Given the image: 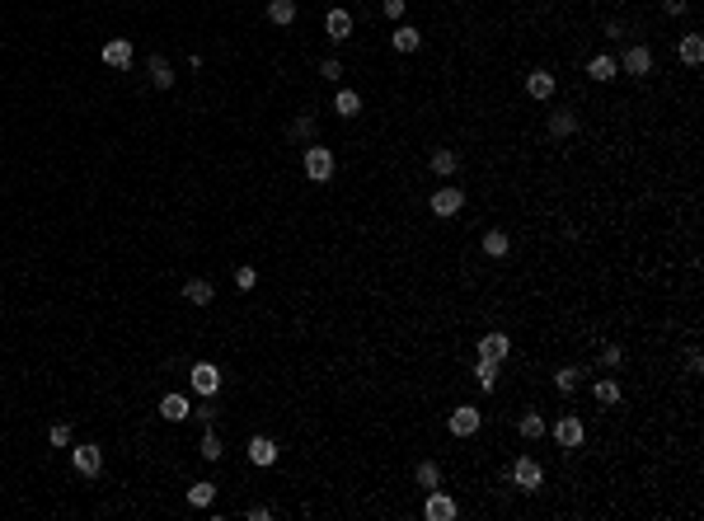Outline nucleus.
<instances>
[{
  "instance_id": "1",
  "label": "nucleus",
  "mask_w": 704,
  "mask_h": 521,
  "mask_svg": "<svg viewBox=\"0 0 704 521\" xmlns=\"http://www.w3.org/2000/svg\"><path fill=\"white\" fill-rule=\"evenodd\" d=\"M305 179H315V183L334 179V150L329 146H310L305 150Z\"/></svg>"
},
{
  "instance_id": "2",
  "label": "nucleus",
  "mask_w": 704,
  "mask_h": 521,
  "mask_svg": "<svg viewBox=\"0 0 704 521\" xmlns=\"http://www.w3.org/2000/svg\"><path fill=\"white\" fill-rule=\"evenodd\" d=\"M507 479H512L516 488H526V493H536V488L545 484V470H540V465L531 460V455H521V460H516L512 470H507Z\"/></svg>"
},
{
  "instance_id": "3",
  "label": "nucleus",
  "mask_w": 704,
  "mask_h": 521,
  "mask_svg": "<svg viewBox=\"0 0 704 521\" xmlns=\"http://www.w3.org/2000/svg\"><path fill=\"white\" fill-rule=\"evenodd\" d=\"M71 465H76V475H85V479H94L103 470V451L94 442H80L76 451H71Z\"/></svg>"
},
{
  "instance_id": "4",
  "label": "nucleus",
  "mask_w": 704,
  "mask_h": 521,
  "mask_svg": "<svg viewBox=\"0 0 704 521\" xmlns=\"http://www.w3.org/2000/svg\"><path fill=\"white\" fill-rule=\"evenodd\" d=\"M188 386L198 390V395H207V399H212L216 390H221V371H216L212 362H193V371H188Z\"/></svg>"
},
{
  "instance_id": "5",
  "label": "nucleus",
  "mask_w": 704,
  "mask_h": 521,
  "mask_svg": "<svg viewBox=\"0 0 704 521\" xmlns=\"http://www.w3.org/2000/svg\"><path fill=\"white\" fill-rule=\"evenodd\" d=\"M132 57H136L132 38H108V43H103V66H113V71H127V66H132Z\"/></svg>"
},
{
  "instance_id": "6",
  "label": "nucleus",
  "mask_w": 704,
  "mask_h": 521,
  "mask_svg": "<svg viewBox=\"0 0 704 521\" xmlns=\"http://www.w3.org/2000/svg\"><path fill=\"white\" fill-rule=\"evenodd\" d=\"M479 408L474 404H460V408H451V437H474L479 432Z\"/></svg>"
},
{
  "instance_id": "7",
  "label": "nucleus",
  "mask_w": 704,
  "mask_h": 521,
  "mask_svg": "<svg viewBox=\"0 0 704 521\" xmlns=\"http://www.w3.org/2000/svg\"><path fill=\"white\" fill-rule=\"evenodd\" d=\"M423 517H427V521H451V517H456V498H447L442 488H432V493H427Z\"/></svg>"
},
{
  "instance_id": "8",
  "label": "nucleus",
  "mask_w": 704,
  "mask_h": 521,
  "mask_svg": "<svg viewBox=\"0 0 704 521\" xmlns=\"http://www.w3.org/2000/svg\"><path fill=\"white\" fill-rule=\"evenodd\" d=\"M465 207V188H437L432 193V212L437 216H456Z\"/></svg>"
},
{
  "instance_id": "9",
  "label": "nucleus",
  "mask_w": 704,
  "mask_h": 521,
  "mask_svg": "<svg viewBox=\"0 0 704 521\" xmlns=\"http://www.w3.org/2000/svg\"><path fill=\"white\" fill-rule=\"evenodd\" d=\"M615 66H625L629 76H648V71H653V52H648L643 43H638V47H629V52H625L620 61H615Z\"/></svg>"
},
{
  "instance_id": "10",
  "label": "nucleus",
  "mask_w": 704,
  "mask_h": 521,
  "mask_svg": "<svg viewBox=\"0 0 704 521\" xmlns=\"http://www.w3.org/2000/svg\"><path fill=\"white\" fill-rule=\"evenodd\" d=\"M554 442L568 446V451H573V446H582V423L573 418V413H563V418L554 423Z\"/></svg>"
},
{
  "instance_id": "11",
  "label": "nucleus",
  "mask_w": 704,
  "mask_h": 521,
  "mask_svg": "<svg viewBox=\"0 0 704 521\" xmlns=\"http://www.w3.org/2000/svg\"><path fill=\"white\" fill-rule=\"evenodd\" d=\"M212 282H207V277H188V282H183V301H188V306H212Z\"/></svg>"
},
{
  "instance_id": "12",
  "label": "nucleus",
  "mask_w": 704,
  "mask_h": 521,
  "mask_svg": "<svg viewBox=\"0 0 704 521\" xmlns=\"http://www.w3.org/2000/svg\"><path fill=\"white\" fill-rule=\"evenodd\" d=\"M160 418H169V423H183V418H193V408H188V395H165V399H160Z\"/></svg>"
},
{
  "instance_id": "13",
  "label": "nucleus",
  "mask_w": 704,
  "mask_h": 521,
  "mask_svg": "<svg viewBox=\"0 0 704 521\" xmlns=\"http://www.w3.org/2000/svg\"><path fill=\"white\" fill-rule=\"evenodd\" d=\"M249 460L254 465H277V442H272V437H249Z\"/></svg>"
},
{
  "instance_id": "14",
  "label": "nucleus",
  "mask_w": 704,
  "mask_h": 521,
  "mask_svg": "<svg viewBox=\"0 0 704 521\" xmlns=\"http://www.w3.org/2000/svg\"><path fill=\"white\" fill-rule=\"evenodd\" d=\"M325 33L334 38V43H343V38L352 33V14H347V10H329L325 14Z\"/></svg>"
},
{
  "instance_id": "15",
  "label": "nucleus",
  "mask_w": 704,
  "mask_h": 521,
  "mask_svg": "<svg viewBox=\"0 0 704 521\" xmlns=\"http://www.w3.org/2000/svg\"><path fill=\"white\" fill-rule=\"evenodd\" d=\"M507 348H512L507 334H489V339H479V357H489V362H503Z\"/></svg>"
},
{
  "instance_id": "16",
  "label": "nucleus",
  "mask_w": 704,
  "mask_h": 521,
  "mask_svg": "<svg viewBox=\"0 0 704 521\" xmlns=\"http://www.w3.org/2000/svg\"><path fill=\"white\" fill-rule=\"evenodd\" d=\"M526 94H531V99H549V94H554V76H549V71H531V76H526Z\"/></svg>"
},
{
  "instance_id": "17",
  "label": "nucleus",
  "mask_w": 704,
  "mask_h": 521,
  "mask_svg": "<svg viewBox=\"0 0 704 521\" xmlns=\"http://www.w3.org/2000/svg\"><path fill=\"white\" fill-rule=\"evenodd\" d=\"M390 43H394V52H418V47H423V33H418L414 24H404V29L390 33Z\"/></svg>"
},
{
  "instance_id": "18",
  "label": "nucleus",
  "mask_w": 704,
  "mask_h": 521,
  "mask_svg": "<svg viewBox=\"0 0 704 521\" xmlns=\"http://www.w3.org/2000/svg\"><path fill=\"white\" fill-rule=\"evenodd\" d=\"M334 113L338 118H357L362 113V94L357 90H338L334 94Z\"/></svg>"
},
{
  "instance_id": "19",
  "label": "nucleus",
  "mask_w": 704,
  "mask_h": 521,
  "mask_svg": "<svg viewBox=\"0 0 704 521\" xmlns=\"http://www.w3.org/2000/svg\"><path fill=\"white\" fill-rule=\"evenodd\" d=\"M507 249H512L507 230H484V254H489V259H507Z\"/></svg>"
},
{
  "instance_id": "20",
  "label": "nucleus",
  "mask_w": 704,
  "mask_h": 521,
  "mask_svg": "<svg viewBox=\"0 0 704 521\" xmlns=\"http://www.w3.org/2000/svg\"><path fill=\"white\" fill-rule=\"evenodd\" d=\"M681 61L685 66H700L704 61V33H685L681 38Z\"/></svg>"
},
{
  "instance_id": "21",
  "label": "nucleus",
  "mask_w": 704,
  "mask_h": 521,
  "mask_svg": "<svg viewBox=\"0 0 704 521\" xmlns=\"http://www.w3.org/2000/svg\"><path fill=\"white\" fill-rule=\"evenodd\" d=\"M592 395H596V404H620V381H611V376H596V386H592Z\"/></svg>"
},
{
  "instance_id": "22",
  "label": "nucleus",
  "mask_w": 704,
  "mask_h": 521,
  "mask_svg": "<svg viewBox=\"0 0 704 521\" xmlns=\"http://www.w3.org/2000/svg\"><path fill=\"white\" fill-rule=\"evenodd\" d=\"M456 170H460V155H456V150H432V174L451 179Z\"/></svg>"
},
{
  "instance_id": "23",
  "label": "nucleus",
  "mask_w": 704,
  "mask_h": 521,
  "mask_svg": "<svg viewBox=\"0 0 704 521\" xmlns=\"http://www.w3.org/2000/svg\"><path fill=\"white\" fill-rule=\"evenodd\" d=\"M474 386H479V390H493V386H498V362L479 357V362H474Z\"/></svg>"
},
{
  "instance_id": "24",
  "label": "nucleus",
  "mask_w": 704,
  "mask_h": 521,
  "mask_svg": "<svg viewBox=\"0 0 704 521\" xmlns=\"http://www.w3.org/2000/svg\"><path fill=\"white\" fill-rule=\"evenodd\" d=\"M573 132H578V113H568V108L549 113V136H573Z\"/></svg>"
},
{
  "instance_id": "25",
  "label": "nucleus",
  "mask_w": 704,
  "mask_h": 521,
  "mask_svg": "<svg viewBox=\"0 0 704 521\" xmlns=\"http://www.w3.org/2000/svg\"><path fill=\"white\" fill-rule=\"evenodd\" d=\"M212 498H216V484H212V479H198V484L188 488V502H193V507H212Z\"/></svg>"
},
{
  "instance_id": "26",
  "label": "nucleus",
  "mask_w": 704,
  "mask_h": 521,
  "mask_svg": "<svg viewBox=\"0 0 704 521\" xmlns=\"http://www.w3.org/2000/svg\"><path fill=\"white\" fill-rule=\"evenodd\" d=\"M151 85H155V90H169V85H174V71H169L165 57H151Z\"/></svg>"
},
{
  "instance_id": "27",
  "label": "nucleus",
  "mask_w": 704,
  "mask_h": 521,
  "mask_svg": "<svg viewBox=\"0 0 704 521\" xmlns=\"http://www.w3.org/2000/svg\"><path fill=\"white\" fill-rule=\"evenodd\" d=\"M615 71H620V66H615V57H606V52L587 61V76H592V80H615Z\"/></svg>"
},
{
  "instance_id": "28",
  "label": "nucleus",
  "mask_w": 704,
  "mask_h": 521,
  "mask_svg": "<svg viewBox=\"0 0 704 521\" xmlns=\"http://www.w3.org/2000/svg\"><path fill=\"white\" fill-rule=\"evenodd\" d=\"M414 479H418V488H427V493H432V488H442V470H437L432 460H423L414 470Z\"/></svg>"
},
{
  "instance_id": "29",
  "label": "nucleus",
  "mask_w": 704,
  "mask_h": 521,
  "mask_svg": "<svg viewBox=\"0 0 704 521\" xmlns=\"http://www.w3.org/2000/svg\"><path fill=\"white\" fill-rule=\"evenodd\" d=\"M516 428H521V437H526V442H540V437H545V418H540V413H526V418L521 423H516Z\"/></svg>"
},
{
  "instance_id": "30",
  "label": "nucleus",
  "mask_w": 704,
  "mask_h": 521,
  "mask_svg": "<svg viewBox=\"0 0 704 521\" xmlns=\"http://www.w3.org/2000/svg\"><path fill=\"white\" fill-rule=\"evenodd\" d=\"M578 366H559V371H554V390H559V395H573V390H578Z\"/></svg>"
},
{
  "instance_id": "31",
  "label": "nucleus",
  "mask_w": 704,
  "mask_h": 521,
  "mask_svg": "<svg viewBox=\"0 0 704 521\" xmlns=\"http://www.w3.org/2000/svg\"><path fill=\"white\" fill-rule=\"evenodd\" d=\"M268 19L272 24H291L296 19V0H268Z\"/></svg>"
},
{
  "instance_id": "32",
  "label": "nucleus",
  "mask_w": 704,
  "mask_h": 521,
  "mask_svg": "<svg viewBox=\"0 0 704 521\" xmlns=\"http://www.w3.org/2000/svg\"><path fill=\"white\" fill-rule=\"evenodd\" d=\"M202 460H221V437L212 432V423H207V432H202Z\"/></svg>"
},
{
  "instance_id": "33",
  "label": "nucleus",
  "mask_w": 704,
  "mask_h": 521,
  "mask_svg": "<svg viewBox=\"0 0 704 521\" xmlns=\"http://www.w3.org/2000/svg\"><path fill=\"white\" fill-rule=\"evenodd\" d=\"M620 362H625V348H620V343H606V348H601V366H606V371H615Z\"/></svg>"
},
{
  "instance_id": "34",
  "label": "nucleus",
  "mask_w": 704,
  "mask_h": 521,
  "mask_svg": "<svg viewBox=\"0 0 704 521\" xmlns=\"http://www.w3.org/2000/svg\"><path fill=\"white\" fill-rule=\"evenodd\" d=\"M291 136H296V141H310L315 136V118H296V123H291Z\"/></svg>"
},
{
  "instance_id": "35",
  "label": "nucleus",
  "mask_w": 704,
  "mask_h": 521,
  "mask_svg": "<svg viewBox=\"0 0 704 521\" xmlns=\"http://www.w3.org/2000/svg\"><path fill=\"white\" fill-rule=\"evenodd\" d=\"M254 282H258V272L249 268V263H245V268H235V287H240V292H249Z\"/></svg>"
},
{
  "instance_id": "36",
  "label": "nucleus",
  "mask_w": 704,
  "mask_h": 521,
  "mask_svg": "<svg viewBox=\"0 0 704 521\" xmlns=\"http://www.w3.org/2000/svg\"><path fill=\"white\" fill-rule=\"evenodd\" d=\"M47 437H52V446H71V428H66V423H52Z\"/></svg>"
},
{
  "instance_id": "37",
  "label": "nucleus",
  "mask_w": 704,
  "mask_h": 521,
  "mask_svg": "<svg viewBox=\"0 0 704 521\" xmlns=\"http://www.w3.org/2000/svg\"><path fill=\"white\" fill-rule=\"evenodd\" d=\"M685 371H690V376H700V371H704V357H700V352H695V348L685 352Z\"/></svg>"
},
{
  "instance_id": "38",
  "label": "nucleus",
  "mask_w": 704,
  "mask_h": 521,
  "mask_svg": "<svg viewBox=\"0 0 704 521\" xmlns=\"http://www.w3.org/2000/svg\"><path fill=\"white\" fill-rule=\"evenodd\" d=\"M662 10H667L671 19H676V14H685V10H690V0H662Z\"/></svg>"
},
{
  "instance_id": "39",
  "label": "nucleus",
  "mask_w": 704,
  "mask_h": 521,
  "mask_svg": "<svg viewBox=\"0 0 704 521\" xmlns=\"http://www.w3.org/2000/svg\"><path fill=\"white\" fill-rule=\"evenodd\" d=\"M404 5H409V0H385V14H390V19H399Z\"/></svg>"
},
{
  "instance_id": "40",
  "label": "nucleus",
  "mask_w": 704,
  "mask_h": 521,
  "mask_svg": "<svg viewBox=\"0 0 704 521\" xmlns=\"http://www.w3.org/2000/svg\"><path fill=\"white\" fill-rule=\"evenodd\" d=\"M320 76H329V80H338V76H343V66H338V61H325V66H320Z\"/></svg>"
}]
</instances>
